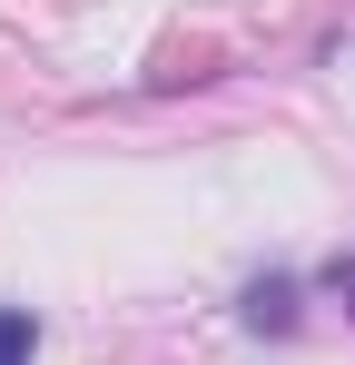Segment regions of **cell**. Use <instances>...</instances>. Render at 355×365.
<instances>
[{
	"mask_svg": "<svg viewBox=\"0 0 355 365\" xmlns=\"http://www.w3.org/2000/svg\"><path fill=\"white\" fill-rule=\"evenodd\" d=\"M237 316H247V326H257V336H287V326H296V277H257V287H247V306H237Z\"/></svg>",
	"mask_w": 355,
	"mask_h": 365,
	"instance_id": "1",
	"label": "cell"
},
{
	"mask_svg": "<svg viewBox=\"0 0 355 365\" xmlns=\"http://www.w3.org/2000/svg\"><path fill=\"white\" fill-rule=\"evenodd\" d=\"M40 356V316L30 306H0V365H30Z\"/></svg>",
	"mask_w": 355,
	"mask_h": 365,
	"instance_id": "2",
	"label": "cell"
},
{
	"mask_svg": "<svg viewBox=\"0 0 355 365\" xmlns=\"http://www.w3.org/2000/svg\"><path fill=\"white\" fill-rule=\"evenodd\" d=\"M326 287H336V297L355 306V257H336V267H326Z\"/></svg>",
	"mask_w": 355,
	"mask_h": 365,
	"instance_id": "3",
	"label": "cell"
}]
</instances>
